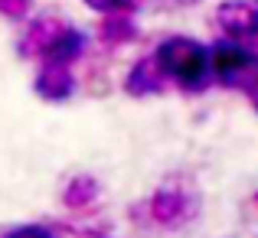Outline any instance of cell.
<instances>
[{
  "label": "cell",
  "mask_w": 258,
  "mask_h": 238,
  "mask_svg": "<svg viewBox=\"0 0 258 238\" xmlns=\"http://www.w3.org/2000/svg\"><path fill=\"white\" fill-rule=\"evenodd\" d=\"M157 62L164 65V72L170 78H176L180 85H196V82H203L206 72H209V52L203 49L196 39L173 36L157 49Z\"/></svg>",
  "instance_id": "6da1fadb"
},
{
  "label": "cell",
  "mask_w": 258,
  "mask_h": 238,
  "mask_svg": "<svg viewBox=\"0 0 258 238\" xmlns=\"http://www.w3.org/2000/svg\"><path fill=\"white\" fill-rule=\"evenodd\" d=\"M216 20L232 36H252V33H258V4L255 0H229L219 7Z\"/></svg>",
  "instance_id": "7a4b0ae2"
},
{
  "label": "cell",
  "mask_w": 258,
  "mask_h": 238,
  "mask_svg": "<svg viewBox=\"0 0 258 238\" xmlns=\"http://www.w3.org/2000/svg\"><path fill=\"white\" fill-rule=\"evenodd\" d=\"M72 26L66 23V20L52 17V13H46V17H39L36 23L26 30V39H23V52L26 56H46V52L52 49V43H56L59 36H66Z\"/></svg>",
  "instance_id": "3957f363"
},
{
  "label": "cell",
  "mask_w": 258,
  "mask_h": 238,
  "mask_svg": "<svg viewBox=\"0 0 258 238\" xmlns=\"http://www.w3.org/2000/svg\"><path fill=\"white\" fill-rule=\"evenodd\" d=\"M209 65H213V72L219 78L235 82L255 65V56H248V52L242 49V46H235V43H219L213 49V56H209Z\"/></svg>",
  "instance_id": "277c9868"
},
{
  "label": "cell",
  "mask_w": 258,
  "mask_h": 238,
  "mask_svg": "<svg viewBox=\"0 0 258 238\" xmlns=\"http://www.w3.org/2000/svg\"><path fill=\"white\" fill-rule=\"evenodd\" d=\"M164 78H167V72H164V65L157 62V56H147L134 65V72L127 75L124 88L131 95H151V92H160V88H164Z\"/></svg>",
  "instance_id": "5b68a950"
},
{
  "label": "cell",
  "mask_w": 258,
  "mask_h": 238,
  "mask_svg": "<svg viewBox=\"0 0 258 238\" xmlns=\"http://www.w3.org/2000/svg\"><path fill=\"white\" fill-rule=\"evenodd\" d=\"M36 92L49 101H62L72 95V72L66 69V62H49L36 75Z\"/></svg>",
  "instance_id": "8992f818"
},
{
  "label": "cell",
  "mask_w": 258,
  "mask_h": 238,
  "mask_svg": "<svg viewBox=\"0 0 258 238\" xmlns=\"http://www.w3.org/2000/svg\"><path fill=\"white\" fill-rule=\"evenodd\" d=\"M151 215L154 222H160V225H176L180 219H186V199H183L176 189H160L157 196L151 199Z\"/></svg>",
  "instance_id": "52a82bcc"
},
{
  "label": "cell",
  "mask_w": 258,
  "mask_h": 238,
  "mask_svg": "<svg viewBox=\"0 0 258 238\" xmlns=\"http://www.w3.org/2000/svg\"><path fill=\"white\" fill-rule=\"evenodd\" d=\"M98 196V183L92 180V176H76V180L66 186V206L69 209H82V206H88V202Z\"/></svg>",
  "instance_id": "ba28073f"
},
{
  "label": "cell",
  "mask_w": 258,
  "mask_h": 238,
  "mask_svg": "<svg viewBox=\"0 0 258 238\" xmlns=\"http://www.w3.org/2000/svg\"><path fill=\"white\" fill-rule=\"evenodd\" d=\"M98 36H101V43H108V46H121V43H127V39H134V23L127 17H108L105 23L98 26Z\"/></svg>",
  "instance_id": "9c48e42d"
},
{
  "label": "cell",
  "mask_w": 258,
  "mask_h": 238,
  "mask_svg": "<svg viewBox=\"0 0 258 238\" xmlns=\"http://www.w3.org/2000/svg\"><path fill=\"white\" fill-rule=\"evenodd\" d=\"M79 52H82V36H79L76 30H69L66 36H59L56 43H52V49L46 52V59H49V62H69Z\"/></svg>",
  "instance_id": "30bf717a"
},
{
  "label": "cell",
  "mask_w": 258,
  "mask_h": 238,
  "mask_svg": "<svg viewBox=\"0 0 258 238\" xmlns=\"http://www.w3.org/2000/svg\"><path fill=\"white\" fill-rule=\"evenodd\" d=\"M30 10V0H0V13L7 17H23Z\"/></svg>",
  "instance_id": "8fae6325"
},
{
  "label": "cell",
  "mask_w": 258,
  "mask_h": 238,
  "mask_svg": "<svg viewBox=\"0 0 258 238\" xmlns=\"http://www.w3.org/2000/svg\"><path fill=\"white\" fill-rule=\"evenodd\" d=\"M7 238H52V232H46L39 225H23V228H13Z\"/></svg>",
  "instance_id": "7c38bea8"
},
{
  "label": "cell",
  "mask_w": 258,
  "mask_h": 238,
  "mask_svg": "<svg viewBox=\"0 0 258 238\" xmlns=\"http://www.w3.org/2000/svg\"><path fill=\"white\" fill-rule=\"evenodd\" d=\"M92 10H114V7H121V0H85Z\"/></svg>",
  "instance_id": "4fadbf2b"
},
{
  "label": "cell",
  "mask_w": 258,
  "mask_h": 238,
  "mask_svg": "<svg viewBox=\"0 0 258 238\" xmlns=\"http://www.w3.org/2000/svg\"><path fill=\"white\" fill-rule=\"evenodd\" d=\"M245 92H248V98H252V105L258 108V75H255V78L245 85Z\"/></svg>",
  "instance_id": "5bb4252c"
}]
</instances>
